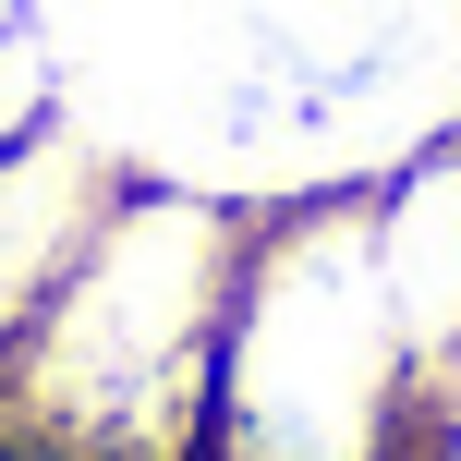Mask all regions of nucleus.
Masks as SVG:
<instances>
[{
  "mask_svg": "<svg viewBox=\"0 0 461 461\" xmlns=\"http://www.w3.org/2000/svg\"><path fill=\"white\" fill-rule=\"evenodd\" d=\"M122 183H134V170L97 134H61V122L0 134V365H13V340L49 316V292H61L73 255L97 243V219L122 207Z\"/></svg>",
  "mask_w": 461,
  "mask_h": 461,
  "instance_id": "obj_3",
  "label": "nucleus"
},
{
  "mask_svg": "<svg viewBox=\"0 0 461 461\" xmlns=\"http://www.w3.org/2000/svg\"><path fill=\"white\" fill-rule=\"evenodd\" d=\"M365 219H376L389 316H401V340L425 365V401H438V376H461V146L401 158V183H376Z\"/></svg>",
  "mask_w": 461,
  "mask_h": 461,
  "instance_id": "obj_4",
  "label": "nucleus"
},
{
  "mask_svg": "<svg viewBox=\"0 0 461 461\" xmlns=\"http://www.w3.org/2000/svg\"><path fill=\"white\" fill-rule=\"evenodd\" d=\"M243 230L219 194H158L122 183L97 243L49 292V316L0 365V413L49 461H207V401H219V316Z\"/></svg>",
  "mask_w": 461,
  "mask_h": 461,
  "instance_id": "obj_1",
  "label": "nucleus"
},
{
  "mask_svg": "<svg viewBox=\"0 0 461 461\" xmlns=\"http://www.w3.org/2000/svg\"><path fill=\"white\" fill-rule=\"evenodd\" d=\"M425 449L461 461V376H438V401H425Z\"/></svg>",
  "mask_w": 461,
  "mask_h": 461,
  "instance_id": "obj_5",
  "label": "nucleus"
},
{
  "mask_svg": "<svg viewBox=\"0 0 461 461\" xmlns=\"http://www.w3.org/2000/svg\"><path fill=\"white\" fill-rule=\"evenodd\" d=\"M207 461H425V365L389 316L365 194H316L243 230Z\"/></svg>",
  "mask_w": 461,
  "mask_h": 461,
  "instance_id": "obj_2",
  "label": "nucleus"
}]
</instances>
